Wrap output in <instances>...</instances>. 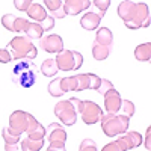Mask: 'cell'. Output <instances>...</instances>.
<instances>
[{
  "label": "cell",
  "instance_id": "cell-36",
  "mask_svg": "<svg viewBox=\"0 0 151 151\" xmlns=\"http://www.w3.org/2000/svg\"><path fill=\"white\" fill-rule=\"evenodd\" d=\"M40 24H41V27H42L44 32H45V30H52V29L55 27V18H53L52 15H47Z\"/></svg>",
  "mask_w": 151,
  "mask_h": 151
},
{
  "label": "cell",
  "instance_id": "cell-33",
  "mask_svg": "<svg viewBox=\"0 0 151 151\" xmlns=\"http://www.w3.org/2000/svg\"><path fill=\"white\" fill-rule=\"evenodd\" d=\"M94 6L100 11L98 14L100 15H104L106 14V11H107V8L110 6V0H94Z\"/></svg>",
  "mask_w": 151,
  "mask_h": 151
},
{
  "label": "cell",
  "instance_id": "cell-30",
  "mask_svg": "<svg viewBox=\"0 0 151 151\" xmlns=\"http://www.w3.org/2000/svg\"><path fill=\"white\" fill-rule=\"evenodd\" d=\"M119 112H122V115L132 118L134 115V104L130 101V100H121V107Z\"/></svg>",
  "mask_w": 151,
  "mask_h": 151
},
{
  "label": "cell",
  "instance_id": "cell-21",
  "mask_svg": "<svg viewBox=\"0 0 151 151\" xmlns=\"http://www.w3.org/2000/svg\"><path fill=\"white\" fill-rule=\"evenodd\" d=\"M24 33H26L27 38H30V40H41L42 38V27L40 23H35V21H29L26 29H24Z\"/></svg>",
  "mask_w": 151,
  "mask_h": 151
},
{
  "label": "cell",
  "instance_id": "cell-7",
  "mask_svg": "<svg viewBox=\"0 0 151 151\" xmlns=\"http://www.w3.org/2000/svg\"><path fill=\"white\" fill-rule=\"evenodd\" d=\"M29 20L26 18H21V17H17L14 14H6L2 17V24L3 27L11 30V32H17V33H21L24 32V29H26Z\"/></svg>",
  "mask_w": 151,
  "mask_h": 151
},
{
  "label": "cell",
  "instance_id": "cell-35",
  "mask_svg": "<svg viewBox=\"0 0 151 151\" xmlns=\"http://www.w3.org/2000/svg\"><path fill=\"white\" fill-rule=\"evenodd\" d=\"M88 79H89V85H88V89H95L100 85V82H101V79L98 77L97 74H92V73H88Z\"/></svg>",
  "mask_w": 151,
  "mask_h": 151
},
{
  "label": "cell",
  "instance_id": "cell-27",
  "mask_svg": "<svg viewBox=\"0 0 151 151\" xmlns=\"http://www.w3.org/2000/svg\"><path fill=\"white\" fill-rule=\"evenodd\" d=\"M101 151H129V147H127V144L124 142L122 137H118L116 141L106 144L101 148Z\"/></svg>",
  "mask_w": 151,
  "mask_h": 151
},
{
  "label": "cell",
  "instance_id": "cell-6",
  "mask_svg": "<svg viewBox=\"0 0 151 151\" xmlns=\"http://www.w3.org/2000/svg\"><path fill=\"white\" fill-rule=\"evenodd\" d=\"M55 115L59 118V121L64 125H74L77 121V112L70 100H62L58 101L55 106Z\"/></svg>",
  "mask_w": 151,
  "mask_h": 151
},
{
  "label": "cell",
  "instance_id": "cell-25",
  "mask_svg": "<svg viewBox=\"0 0 151 151\" xmlns=\"http://www.w3.org/2000/svg\"><path fill=\"white\" fill-rule=\"evenodd\" d=\"M2 136H3L5 144H18L21 141V134L17 133L15 130H12L9 125L2 130Z\"/></svg>",
  "mask_w": 151,
  "mask_h": 151
},
{
  "label": "cell",
  "instance_id": "cell-28",
  "mask_svg": "<svg viewBox=\"0 0 151 151\" xmlns=\"http://www.w3.org/2000/svg\"><path fill=\"white\" fill-rule=\"evenodd\" d=\"M60 88H62V91H64V94L70 92V91H76V88H77V77H76V76L62 77L60 79Z\"/></svg>",
  "mask_w": 151,
  "mask_h": 151
},
{
  "label": "cell",
  "instance_id": "cell-16",
  "mask_svg": "<svg viewBox=\"0 0 151 151\" xmlns=\"http://www.w3.org/2000/svg\"><path fill=\"white\" fill-rule=\"evenodd\" d=\"M134 9H136V3L132 2V0H124L118 5V17L127 23L132 20L133 14H134Z\"/></svg>",
  "mask_w": 151,
  "mask_h": 151
},
{
  "label": "cell",
  "instance_id": "cell-13",
  "mask_svg": "<svg viewBox=\"0 0 151 151\" xmlns=\"http://www.w3.org/2000/svg\"><path fill=\"white\" fill-rule=\"evenodd\" d=\"M24 133H27V137L30 139H44L45 137V127L38 122V119L29 113V121H27V129Z\"/></svg>",
  "mask_w": 151,
  "mask_h": 151
},
{
  "label": "cell",
  "instance_id": "cell-41",
  "mask_svg": "<svg viewBox=\"0 0 151 151\" xmlns=\"http://www.w3.org/2000/svg\"><path fill=\"white\" fill-rule=\"evenodd\" d=\"M151 129L148 127L147 129V133H145V148L147 150H151Z\"/></svg>",
  "mask_w": 151,
  "mask_h": 151
},
{
  "label": "cell",
  "instance_id": "cell-5",
  "mask_svg": "<svg viewBox=\"0 0 151 151\" xmlns=\"http://www.w3.org/2000/svg\"><path fill=\"white\" fill-rule=\"evenodd\" d=\"M125 27H129L132 30L134 29H145L150 26V8L147 3H136L134 14L130 21L124 23Z\"/></svg>",
  "mask_w": 151,
  "mask_h": 151
},
{
  "label": "cell",
  "instance_id": "cell-18",
  "mask_svg": "<svg viewBox=\"0 0 151 151\" xmlns=\"http://www.w3.org/2000/svg\"><path fill=\"white\" fill-rule=\"evenodd\" d=\"M45 8L50 11L48 15H52L53 18H64L65 15V11L62 8V0H44Z\"/></svg>",
  "mask_w": 151,
  "mask_h": 151
},
{
  "label": "cell",
  "instance_id": "cell-32",
  "mask_svg": "<svg viewBox=\"0 0 151 151\" xmlns=\"http://www.w3.org/2000/svg\"><path fill=\"white\" fill-rule=\"evenodd\" d=\"M79 151H98V148L92 139H83L79 147Z\"/></svg>",
  "mask_w": 151,
  "mask_h": 151
},
{
  "label": "cell",
  "instance_id": "cell-14",
  "mask_svg": "<svg viewBox=\"0 0 151 151\" xmlns=\"http://www.w3.org/2000/svg\"><path fill=\"white\" fill-rule=\"evenodd\" d=\"M56 65L60 71H73L74 70V58L73 50H62L56 56Z\"/></svg>",
  "mask_w": 151,
  "mask_h": 151
},
{
  "label": "cell",
  "instance_id": "cell-23",
  "mask_svg": "<svg viewBox=\"0 0 151 151\" xmlns=\"http://www.w3.org/2000/svg\"><path fill=\"white\" fill-rule=\"evenodd\" d=\"M44 147V139H30V137H24L21 141V151H40Z\"/></svg>",
  "mask_w": 151,
  "mask_h": 151
},
{
  "label": "cell",
  "instance_id": "cell-31",
  "mask_svg": "<svg viewBox=\"0 0 151 151\" xmlns=\"http://www.w3.org/2000/svg\"><path fill=\"white\" fill-rule=\"evenodd\" d=\"M76 77H77V88H76V91L82 92V91L88 89V85H89L88 73H86V74H76Z\"/></svg>",
  "mask_w": 151,
  "mask_h": 151
},
{
  "label": "cell",
  "instance_id": "cell-17",
  "mask_svg": "<svg viewBox=\"0 0 151 151\" xmlns=\"http://www.w3.org/2000/svg\"><path fill=\"white\" fill-rule=\"evenodd\" d=\"M26 14L35 21V23H41L47 15H48V12L45 11V8L40 3H32L29 6V9L26 11Z\"/></svg>",
  "mask_w": 151,
  "mask_h": 151
},
{
  "label": "cell",
  "instance_id": "cell-1",
  "mask_svg": "<svg viewBox=\"0 0 151 151\" xmlns=\"http://www.w3.org/2000/svg\"><path fill=\"white\" fill-rule=\"evenodd\" d=\"M101 130L106 136L109 137H115L119 134H124L129 130V124H130V118L122 115V113H103L101 118Z\"/></svg>",
  "mask_w": 151,
  "mask_h": 151
},
{
  "label": "cell",
  "instance_id": "cell-2",
  "mask_svg": "<svg viewBox=\"0 0 151 151\" xmlns=\"http://www.w3.org/2000/svg\"><path fill=\"white\" fill-rule=\"evenodd\" d=\"M12 59H26V60H33L38 56V48L33 45L32 40L27 38L26 35H18L15 38H12L9 41L8 47Z\"/></svg>",
  "mask_w": 151,
  "mask_h": 151
},
{
  "label": "cell",
  "instance_id": "cell-15",
  "mask_svg": "<svg viewBox=\"0 0 151 151\" xmlns=\"http://www.w3.org/2000/svg\"><path fill=\"white\" fill-rule=\"evenodd\" d=\"M101 18H103V17L100 15L98 12H92V11H89V12H86V14L82 17V20H80V26H82L85 30H95V29H98Z\"/></svg>",
  "mask_w": 151,
  "mask_h": 151
},
{
  "label": "cell",
  "instance_id": "cell-43",
  "mask_svg": "<svg viewBox=\"0 0 151 151\" xmlns=\"http://www.w3.org/2000/svg\"><path fill=\"white\" fill-rule=\"evenodd\" d=\"M62 2H64V0H62Z\"/></svg>",
  "mask_w": 151,
  "mask_h": 151
},
{
  "label": "cell",
  "instance_id": "cell-22",
  "mask_svg": "<svg viewBox=\"0 0 151 151\" xmlns=\"http://www.w3.org/2000/svg\"><path fill=\"white\" fill-rule=\"evenodd\" d=\"M134 58L141 62H148L151 58V44L150 42L139 44L134 50Z\"/></svg>",
  "mask_w": 151,
  "mask_h": 151
},
{
  "label": "cell",
  "instance_id": "cell-38",
  "mask_svg": "<svg viewBox=\"0 0 151 151\" xmlns=\"http://www.w3.org/2000/svg\"><path fill=\"white\" fill-rule=\"evenodd\" d=\"M73 58H74V70H79L83 65V56H82V53L73 50Z\"/></svg>",
  "mask_w": 151,
  "mask_h": 151
},
{
  "label": "cell",
  "instance_id": "cell-20",
  "mask_svg": "<svg viewBox=\"0 0 151 151\" xmlns=\"http://www.w3.org/2000/svg\"><path fill=\"white\" fill-rule=\"evenodd\" d=\"M121 137L127 144L129 150H133V148H137L142 145V134L137 132H125L124 136H121Z\"/></svg>",
  "mask_w": 151,
  "mask_h": 151
},
{
  "label": "cell",
  "instance_id": "cell-12",
  "mask_svg": "<svg viewBox=\"0 0 151 151\" xmlns=\"http://www.w3.org/2000/svg\"><path fill=\"white\" fill-rule=\"evenodd\" d=\"M45 137L48 142H65L67 141V132L64 130L60 124L52 122L45 129Z\"/></svg>",
  "mask_w": 151,
  "mask_h": 151
},
{
  "label": "cell",
  "instance_id": "cell-9",
  "mask_svg": "<svg viewBox=\"0 0 151 151\" xmlns=\"http://www.w3.org/2000/svg\"><path fill=\"white\" fill-rule=\"evenodd\" d=\"M27 121H29V113L24 110H15L9 116V127L15 130L17 133H24L27 129Z\"/></svg>",
  "mask_w": 151,
  "mask_h": 151
},
{
  "label": "cell",
  "instance_id": "cell-8",
  "mask_svg": "<svg viewBox=\"0 0 151 151\" xmlns=\"http://www.w3.org/2000/svg\"><path fill=\"white\" fill-rule=\"evenodd\" d=\"M40 45L44 52L47 53H60L62 50H64V41H62V38L56 33L53 35H48L45 38H41L40 40Z\"/></svg>",
  "mask_w": 151,
  "mask_h": 151
},
{
  "label": "cell",
  "instance_id": "cell-42",
  "mask_svg": "<svg viewBox=\"0 0 151 151\" xmlns=\"http://www.w3.org/2000/svg\"><path fill=\"white\" fill-rule=\"evenodd\" d=\"M18 145L17 144H5V151H18Z\"/></svg>",
  "mask_w": 151,
  "mask_h": 151
},
{
  "label": "cell",
  "instance_id": "cell-11",
  "mask_svg": "<svg viewBox=\"0 0 151 151\" xmlns=\"http://www.w3.org/2000/svg\"><path fill=\"white\" fill-rule=\"evenodd\" d=\"M103 97H104V109H106V112L118 113L119 107H121V100H122L119 92L115 89V88H112V89H109Z\"/></svg>",
  "mask_w": 151,
  "mask_h": 151
},
{
  "label": "cell",
  "instance_id": "cell-34",
  "mask_svg": "<svg viewBox=\"0 0 151 151\" xmlns=\"http://www.w3.org/2000/svg\"><path fill=\"white\" fill-rule=\"evenodd\" d=\"M112 88H113V83H112L110 80L101 79V82H100V85H98V88H97V92L101 94V95H104L109 89H112Z\"/></svg>",
  "mask_w": 151,
  "mask_h": 151
},
{
  "label": "cell",
  "instance_id": "cell-24",
  "mask_svg": "<svg viewBox=\"0 0 151 151\" xmlns=\"http://www.w3.org/2000/svg\"><path fill=\"white\" fill-rule=\"evenodd\" d=\"M58 71H59V68L56 65L55 59H45L41 64V73L45 76V77H53V76L58 74Z\"/></svg>",
  "mask_w": 151,
  "mask_h": 151
},
{
  "label": "cell",
  "instance_id": "cell-10",
  "mask_svg": "<svg viewBox=\"0 0 151 151\" xmlns=\"http://www.w3.org/2000/svg\"><path fill=\"white\" fill-rule=\"evenodd\" d=\"M89 6H91V0H64L62 2L65 15H79L80 12L86 11Z\"/></svg>",
  "mask_w": 151,
  "mask_h": 151
},
{
  "label": "cell",
  "instance_id": "cell-39",
  "mask_svg": "<svg viewBox=\"0 0 151 151\" xmlns=\"http://www.w3.org/2000/svg\"><path fill=\"white\" fill-rule=\"evenodd\" d=\"M12 60V56H11V52L8 48H0V62L2 64H9Z\"/></svg>",
  "mask_w": 151,
  "mask_h": 151
},
{
  "label": "cell",
  "instance_id": "cell-37",
  "mask_svg": "<svg viewBox=\"0 0 151 151\" xmlns=\"http://www.w3.org/2000/svg\"><path fill=\"white\" fill-rule=\"evenodd\" d=\"M32 3H33V0H14V6L18 11H24V12L29 9V6Z\"/></svg>",
  "mask_w": 151,
  "mask_h": 151
},
{
  "label": "cell",
  "instance_id": "cell-3",
  "mask_svg": "<svg viewBox=\"0 0 151 151\" xmlns=\"http://www.w3.org/2000/svg\"><path fill=\"white\" fill-rule=\"evenodd\" d=\"M21 62L15 64L12 68V80L21 88H32L36 82V67L30 60L20 59Z\"/></svg>",
  "mask_w": 151,
  "mask_h": 151
},
{
  "label": "cell",
  "instance_id": "cell-4",
  "mask_svg": "<svg viewBox=\"0 0 151 151\" xmlns=\"http://www.w3.org/2000/svg\"><path fill=\"white\" fill-rule=\"evenodd\" d=\"M76 112L80 113L83 122L88 124V125H92V124L98 122L100 118H101V115H103L101 107L94 101H89V100H82L79 107L76 109Z\"/></svg>",
  "mask_w": 151,
  "mask_h": 151
},
{
  "label": "cell",
  "instance_id": "cell-19",
  "mask_svg": "<svg viewBox=\"0 0 151 151\" xmlns=\"http://www.w3.org/2000/svg\"><path fill=\"white\" fill-rule=\"evenodd\" d=\"M95 42L100 44V45H104V47H112V42H113V33L110 29L107 27H100L97 30V35H95Z\"/></svg>",
  "mask_w": 151,
  "mask_h": 151
},
{
  "label": "cell",
  "instance_id": "cell-29",
  "mask_svg": "<svg viewBox=\"0 0 151 151\" xmlns=\"http://www.w3.org/2000/svg\"><path fill=\"white\" fill-rule=\"evenodd\" d=\"M48 94L52 97H56V98L64 95V91L60 88V79H55L48 83Z\"/></svg>",
  "mask_w": 151,
  "mask_h": 151
},
{
  "label": "cell",
  "instance_id": "cell-40",
  "mask_svg": "<svg viewBox=\"0 0 151 151\" xmlns=\"http://www.w3.org/2000/svg\"><path fill=\"white\" fill-rule=\"evenodd\" d=\"M47 151H67L65 150V142H48Z\"/></svg>",
  "mask_w": 151,
  "mask_h": 151
},
{
  "label": "cell",
  "instance_id": "cell-26",
  "mask_svg": "<svg viewBox=\"0 0 151 151\" xmlns=\"http://www.w3.org/2000/svg\"><path fill=\"white\" fill-rule=\"evenodd\" d=\"M110 53V48L109 47H104V45H100L97 42L92 44V56L95 60H104Z\"/></svg>",
  "mask_w": 151,
  "mask_h": 151
}]
</instances>
